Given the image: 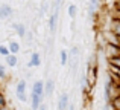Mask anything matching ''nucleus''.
Returning a JSON list of instances; mask_svg holds the SVG:
<instances>
[{
	"label": "nucleus",
	"mask_w": 120,
	"mask_h": 110,
	"mask_svg": "<svg viewBox=\"0 0 120 110\" xmlns=\"http://www.w3.org/2000/svg\"><path fill=\"white\" fill-rule=\"evenodd\" d=\"M30 93H34V95H40V96H44V81H35V83L32 84V90H30Z\"/></svg>",
	"instance_id": "nucleus-3"
},
{
	"label": "nucleus",
	"mask_w": 120,
	"mask_h": 110,
	"mask_svg": "<svg viewBox=\"0 0 120 110\" xmlns=\"http://www.w3.org/2000/svg\"><path fill=\"white\" fill-rule=\"evenodd\" d=\"M108 63H109V66H112V67L120 69V54L116 55V57H111V58H108Z\"/></svg>",
	"instance_id": "nucleus-13"
},
{
	"label": "nucleus",
	"mask_w": 120,
	"mask_h": 110,
	"mask_svg": "<svg viewBox=\"0 0 120 110\" xmlns=\"http://www.w3.org/2000/svg\"><path fill=\"white\" fill-rule=\"evenodd\" d=\"M68 106H70V96H68V93H61V96L58 98L56 109L58 110H67Z\"/></svg>",
	"instance_id": "nucleus-2"
},
{
	"label": "nucleus",
	"mask_w": 120,
	"mask_h": 110,
	"mask_svg": "<svg viewBox=\"0 0 120 110\" xmlns=\"http://www.w3.org/2000/svg\"><path fill=\"white\" fill-rule=\"evenodd\" d=\"M0 110H11V107H9V106H6V107H2Z\"/></svg>",
	"instance_id": "nucleus-26"
},
{
	"label": "nucleus",
	"mask_w": 120,
	"mask_h": 110,
	"mask_svg": "<svg viewBox=\"0 0 120 110\" xmlns=\"http://www.w3.org/2000/svg\"><path fill=\"white\" fill-rule=\"evenodd\" d=\"M53 92H55V80H52V78H49V80L44 83V95L46 96H52Z\"/></svg>",
	"instance_id": "nucleus-4"
},
{
	"label": "nucleus",
	"mask_w": 120,
	"mask_h": 110,
	"mask_svg": "<svg viewBox=\"0 0 120 110\" xmlns=\"http://www.w3.org/2000/svg\"><path fill=\"white\" fill-rule=\"evenodd\" d=\"M6 106H8V98H6L5 93L0 92V109H2V107H6Z\"/></svg>",
	"instance_id": "nucleus-17"
},
{
	"label": "nucleus",
	"mask_w": 120,
	"mask_h": 110,
	"mask_svg": "<svg viewBox=\"0 0 120 110\" xmlns=\"http://www.w3.org/2000/svg\"><path fill=\"white\" fill-rule=\"evenodd\" d=\"M38 110H47V106H46V104H44V102H43V104L40 106V109H38Z\"/></svg>",
	"instance_id": "nucleus-22"
},
{
	"label": "nucleus",
	"mask_w": 120,
	"mask_h": 110,
	"mask_svg": "<svg viewBox=\"0 0 120 110\" xmlns=\"http://www.w3.org/2000/svg\"><path fill=\"white\" fill-rule=\"evenodd\" d=\"M114 17H117L119 20H120V11H116V15H114Z\"/></svg>",
	"instance_id": "nucleus-24"
},
{
	"label": "nucleus",
	"mask_w": 120,
	"mask_h": 110,
	"mask_svg": "<svg viewBox=\"0 0 120 110\" xmlns=\"http://www.w3.org/2000/svg\"><path fill=\"white\" fill-rule=\"evenodd\" d=\"M43 98L44 96H40V95H34V93H30V107L32 110H38L40 106L43 104Z\"/></svg>",
	"instance_id": "nucleus-6"
},
{
	"label": "nucleus",
	"mask_w": 120,
	"mask_h": 110,
	"mask_svg": "<svg viewBox=\"0 0 120 110\" xmlns=\"http://www.w3.org/2000/svg\"><path fill=\"white\" fill-rule=\"evenodd\" d=\"M12 8L9 5H2L0 6V20H5V18H9L12 15Z\"/></svg>",
	"instance_id": "nucleus-8"
},
{
	"label": "nucleus",
	"mask_w": 120,
	"mask_h": 110,
	"mask_svg": "<svg viewBox=\"0 0 120 110\" xmlns=\"http://www.w3.org/2000/svg\"><path fill=\"white\" fill-rule=\"evenodd\" d=\"M5 61H6V66H9V67H15V66L18 64V58H17V55H14V54H9L5 58Z\"/></svg>",
	"instance_id": "nucleus-9"
},
{
	"label": "nucleus",
	"mask_w": 120,
	"mask_h": 110,
	"mask_svg": "<svg viewBox=\"0 0 120 110\" xmlns=\"http://www.w3.org/2000/svg\"><path fill=\"white\" fill-rule=\"evenodd\" d=\"M67 110H75V104H71V102H70V106H68Z\"/></svg>",
	"instance_id": "nucleus-23"
},
{
	"label": "nucleus",
	"mask_w": 120,
	"mask_h": 110,
	"mask_svg": "<svg viewBox=\"0 0 120 110\" xmlns=\"http://www.w3.org/2000/svg\"><path fill=\"white\" fill-rule=\"evenodd\" d=\"M0 92H2V86H0Z\"/></svg>",
	"instance_id": "nucleus-27"
},
{
	"label": "nucleus",
	"mask_w": 120,
	"mask_h": 110,
	"mask_svg": "<svg viewBox=\"0 0 120 110\" xmlns=\"http://www.w3.org/2000/svg\"><path fill=\"white\" fill-rule=\"evenodd\" d=\"M26 92H27V83H26V80H20L17 83V87H15V96L18 98V101H21V102H26L27 101Z\"/></svg>",
	"instance_id": "nucleus-1"
},
{
	"label": "nucleus",
	"mask_w": 120,
	"mask_h": 110,
	"mask_svg": "<svg viewBox=\"0 0 120 110\" xmlns=\"http://www.w3.org/2000/svg\"><path fill=\"white\" fill-rule=\"evenodd\" d=\"M76 11H78V9H76L75 5H68V17H70V18L76 17Z\"/></svg>",
	"instance_id": "nucleus-16"
},
{
	"label": "nucleus",
	"mask_w": 120,
	"mask_h": 110,
	"mask_svg": "<svg viewBox=\"0 0 120 110\" xmlns=\"http://www.w3.org/2000/svg\"><path fill=\"white\" fill-rule=\"evenodd\" d=\"M97 3H99V0H90V8H88V12H90V15H94Z\"/></svg>",
	"instance_id": "nucleus-15"
},
{
	"label": "nucleus",
	"mask_w": 120,
	"mask_h": 110,
	"mask_svg": "<svg viewBox=\"0 0 120 110\" xmlns=\"http://www.w3.org/2000/svg\"><path fill=\"white\" fill-rule=\"evenodd\" d=\"M103 110H111V107H109V104H105V107H103Z\"/></svg>",
	"instance_id": "nucleus-25"
},
{
	"label": "nucleus",
	"mask_w": 120,
	"mask_h": 110,
	"mask_svg": "<svg viewBox=\"0 0 120 110\" xmlns=\"http://www.w3.org/2000/svg\"><path fill=\"white\" fill-rule=\"evenodd\" d=\"M14 29H15V32L18 34V37L24 38V35H26V24H23V23H15L14 24Z\"/></svg>",
	"instance_id": "nucleus-10"
},
{
	"label": "nucleus",
	"mask_w": 120,
	"mask_h": 110,
	"mask_svg": "<svg viewBox=\"0 0 120 110\" xmlns=\"http://www.w3.org/2000/svg\"><path fill=\"white\" fill-rule=\"evenodd\" d=\"M59 60H61V64L62 66L68 64V52L65 51V49H62V51L59 52Z\"/></svg>",
	"instance_id": "nucleus-14"
},
{
	"label": "nucleus",
	"mask_w": 120,
	"mask_h": 110,
	"mask_svg": "<svg viewBox=\"0 0 120 110\" xmlns=\"http://www.w3.org/2000/svg\"><path fill=\"white\" fill-rule=\"evenodd\" d=\"M116 11H120V0H116Z\"/></svg>",
	"instance_id": "nucleus-21"
},
{
	"label": "nucleus",
	"mask_w": 120,
	"mask_h": 110,
	"mask_svg": "<svg viewBox=\"0 0 120 110\" xmlns=\"http://www.w3.org/2000/svg\"><path fill=\"white\" fill-rule=\"evenodd\" d=\"M109 72H112V73L116 75V77L120 80V69H117V67H112V66H109Z\"/></svg>",
	"instance_id": "nucleus-20"
},
{
	"label": "nucleus",
	"mask_w": 120,
	"mask_h": 110,
	"mask_svg": "<svg viewBox=\"0 0 120 110\" xmlns=\"http://www.w3.org/2000/svg\"><path fill=\"white\" fill-rule=\"evenodd\" d=\"M8 78V73H6V66L0 64V80H6Z\"/></svg>",
	"instance_id": "nucleus-19"
},
{
	"label": "nucleus",
	"mask_w": 120,
	"mask_h": 110,
	"mask_svg": "<svg viewBox=\"0 0 120 110\" xmlns=\"http://www.w3.org/2000/svg\"><path fill=\"white\" fill-rule=\"evenodd\" d=\"M40 64H41V55H40V52H32L30 60H29V63H27V67H38Z\"/></svg>",
	"instance_id": "nucleus-7"
},
{
	"label": "nucleus",
	"mask_w": 120,
	"mask_h": 110,
	"mask_svg": "<svg viewBox=\"0 0 120 110\" xmlns=\"http://www.w3.org/2000/svg\"><path fill=\"white\" fill-rule=\"evenodd\" d=\"M109 107H111V110H120V93H117V95L111 99Z\"/></svg>",
	"instance_id": "nucleus-12"
},
{
	"label": "nucleus",
	"mask_w": 120,
	"mask_h": 110,
	"mask_svg": "<svg viewBox=\"0 0 120 110\" xmlns=\"http://www.w3.org/2000/svg\"><path fill=\"white\" fill-rule=\"evenodd\" d=\"M8 49H9V54L17 55L18 52H20V43H18V41H11L8 45Z\"/></svg>",
	"instance_id": "nucleus-11"
},
{
	"label": "nucleus",
	"mask_w": 120,
	"mask_h": 110,
	"mask_svg": "<svg viewBox=\"0 0 120 110\" xmlns=\"http://www.w3.org/2000/svg\"><path fill=\"white\" fill-rule=\"evenodd\" d=\"M0 55H2V57H5V58L9 55V49H8V46L0 45Z\"/></svg>",
	"instance_id": "nucleus-18"
},
{
	"label": "nucleus",
	"mask_w": 120,
	"mask_h": 110,
	"mask_svg": "<svg viewBox=\"0 0 120 110\" xmlns=\"http://www.w3.org/2000/svg\"><path fill=\"white\" fill-rule=\"evenodd\" d=\"M109 31H111L114 35L120 37V20L117 17H112L111 21H109Z\"/></svg>",
	"instance_id": "nucleus-5"
}]
</instances>
